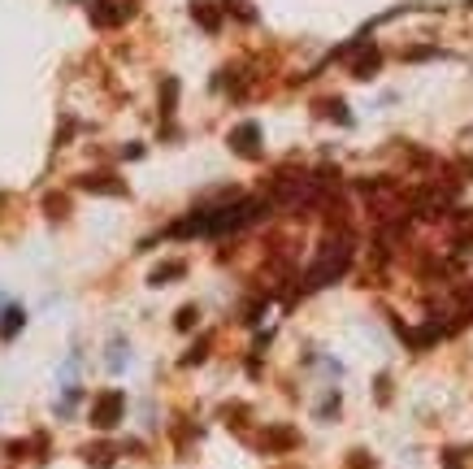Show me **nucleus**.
<instances>
[{
    "instance_id": "nucleus-1",
    "label": "nucleus",
    "mask_w": 473,
    "mask_h": 469,
    "mask_svg": "<svg viewBox=\"0 0 473 469\" xmlns=\"http://www.w3.org/2000/svg\"><path fill=\"white\" fill-rule=\"evenodd\" d=\"M118 417H122V395H104L96 408V426H113Z\"/></svg>"
},
{
    "instance_id": "nucleus-2",
    "label": "nucleus",
    "mask_w": 473,
    "mask_h": 469,
    "mask_svg": "<svg viewBox=\"0 0 473 469\" xmlns=\"http://www.w3.org/2000/svg\"><path fill=\"white\" fill-rule=\"evenodd\" d=\"M230 148H235V152H256V148H260V131H256L252 122L239 126V131L230 135Z\"/></svg>"
}]
</instances>
